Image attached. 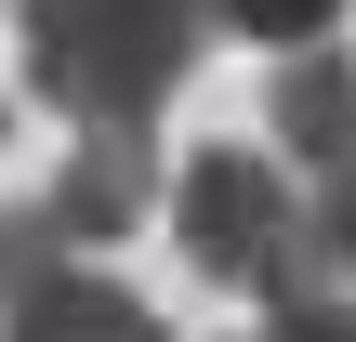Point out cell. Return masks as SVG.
<instances>
[{
  "instance_id": "obj_1",
  "label": "cell",
  "mask_w": 356,
  "mask_h": 342,
  "mask_svg": "<svg viewBox=\"0 0 356 342\" xmlns=\"http://www.w3.org/2000/svg\"><path fill=\"white\" fill-rule=\"evenodd\" d=\"M13 13H26V92L79 132H145L225 40L211 0H13Z\"/></svg>"
},
{
  "instance_id": "obj_2",
  "label": "cell",
  "mask_w": 356,
  "mask_h": 342,
  "mask_svg": "<svg viewBox=\"0 0 356 342\" xmlns=\"http://www.w3.org/2000/svg\"><path fill=\"white\" fill-rule=\"evenodd\" d=\"M291 224H304V198H291L277 158H251V145H198L185 185H172V237H185V264L225 277V290H264L277 250H291Z\"/></svg>"
},
{
  "instance_id": "obj_3",
  "label": "cell",
  "mask_w": 356,
  "mask_h": 342,
  "mask_svg": "<svg viewBox=\"0 0 356 342\" xmlns=\"http://www.w3.org/2000/svg\"><path fill=\"white\" fill-rule=\"evenodd\" d=\"M40 211L66 224V250H106V237H132V224L159 211V145H145V132H79Z\"/></svg>"
},
{
  "instance_id": "obj_4",
  "label": "cell",
  "mask_w": 356,
  "mask_h": 342,
  "mask_svg": "<svg viewBox=\"0 0 356 342\" xmlns=\"http://www.w3.org/2000/svg\"><path fill=\"white\" fill-rule=\"evenodd\" d=\"M264 119H277V145L330 185V171H356V53H291L277 66V92H264Z\"/></svg>"
},
{
  "instance_id": "obj_5",
  "label": "cell",
  "mask_w": 356,
  "mask_h": 342,
  "mask_svg": "<svg viewBox=\"0 0 356 342\" xmlns=\"http://www.w3.org/2000/svg\"><path fill=\"white\" fill-rule=\"evenodd\" d=\"M0 342H172V316L145 303V290H119V277H53L40 303H13L0 316Z\"/></svg>"
},
{
  "instance_id": "obj_6",
  "label": "cell",
  "mask_w": 356,
  "mask_h": 342,
  "mask_svg": "<svg viewBox=\"0 0 356 342\" xmlns=\"http://www.w3.org/2000/svg\"><path fill=\"white\" fill-rule=\"evenodd\" d=\"M264 303H356V171L304 185V224H291V250H277Z\"/></svg>"
},
{
  "instance_id": "obj_7",
  "label": "cell",
  "mask_w": 356,
  "mask_h": 342,
  "mask_svg": "<svg viewBox=\"0 0 356 342\" xmlns=\"http://www.w3.org/2000/svg\"><path fill=\"white\" fill-rule=\"evenodd\" d=\"M53 277H79L66 224H53V211H0V316H13V303H40Z\"/></svg>"
},
{
  "instance_id": "obj_8",
  "label": "cell",
  "mask_w": 356,
  "mask_h": 342,
  "mask_svg": "<svg viewBox=\"0 0 356 342\" xmlns=\"http://www.w3.org/2000/svg\"><path fill=\"white\" fill-rule=\"evenodd\" d=\"M211 26H238V40H277V53H317V40L343 26V0H211Z\"/></svg>"
},
{
  "instance_id": "obj_9",
  "label": "cell",
  "mask_w": 356,
  "mask_h": 342,
  "mask_svg": "<svg viewBox=\"0 0 356 342\" xmlns=\"http://www.w3.org/2000/svg\"><path fill=\"white\" fill-rule=\"evenodd\" d=\"M264 342H356V303H277Z\"/></svg>"
},
{
  "instance_id": "obj_10",
  "label": "cell",
  "mask_w": 356,
  "mask_h": 342,
  "mask_svg": "<svg viewBox=\"0 0 356 342\" xmlns=\"http://www.w3.org/2000/svg\"><path fill=\"white\" fill-rule=\"evenodd\" d=\"M0 132H13V105H0Z\"/></svg>"
}]
</instances>
